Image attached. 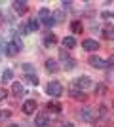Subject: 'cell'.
Masks as SVG:
<instances>
[{"label": "cell", "instance_id": "cell-1", "mask_svg": "<svg viewBox=\"0 0 114 127\" xmlns=\"http://www.w3.org/2000/svg\"><path fill=\"white\" fill-rule=\"evenodd\" d=\"M23 48V44H21V40H13V42H10V44H6V48H4V51H6V55L8 57H15L17 53H19V49Z\"/></svg>", "mask_w": 114, "mask_h": 127}, {"label": "cell", "instance_id": "cell-2", "mask_svg": "<svg viewBox=\"0 0 114 127\" xmlns=\"http://www.w3.org/2000/svg\"><path fill=\"white\" fill-rule=\"evenodd\" d=\"M46 93H48L49 97H61L63 95V85H61L59 82H49V84L46 85Z\"/></svg>", "mask_w": 114, "mask_h": 127}, {"label": "cell", "instance_id": "cell-3", "mask_svg": "<svg viewBox=\"0 0 114 127\" xmlns=\"http://www.w3.org/2000/svg\"><path fill=\"white\" fill-rule=\"evenodd\" d=\"M38 19H40V21H42L46 27H53V25H55L53 15L49 13V10H48V8H42V10L38 11Z\"/></svg>", "mask_w": 114, "mask_h": 127}, {"label": "cell", "instance_id": "cell-4", "mask_svg": "<svg viewBox=\"0 0 114 127\" xmlns=\"http://www.w3.org/2000/svg\"><path fill=\"white\" fill-rule=\"evenodd\" d=\"M89 64L91 66H95V68H101V70H107V68H110V61H105V59H101V57H97V55H91L89 57Z\"/></svg>", "mask_w": 114, "mask_h": 127}, {"label": "cell", "instance_id": "cell-5", "mask_svg": "<svg viewBox=\"0 0 114 127\" xmlns=\"http://www.w3.org/2000/svg\"><path fill=\"white\" fill-rule=\"evenodd\" d=\"M69 93H71V97H72V99H78V101H86V95H84V93L80 91V87L76 85V82H74V84L71 85V89H69Z\"/></svg>", "mask_w": 114, "mask_h": 127}, {"label": "cell", "instance_id": "cell-6", "mask_svg": "<svg viewBox=\"0 0 114 127\" xmlns=\"http://www.w3.org/2000/svg\"><path fill=\"white\" fill-rule=\"evenodd\" d=\"M95 118H97V114H93L91 108H84V110L80 112V120L82 122H95Z\"/></svg>", "mask_w": 114, "mask_h": 127}, {"label": "cell", "instance_id": "cell-7", "mask_svg": "<svg viewBox=\"0 0 114 127\" xmlns=\"http://www.w3.org/2000/svg\"><path fill=\"white\" fill-rule=\"evenodd\" d=\"M36 106H38V102L34 101V99H29V101H25V104H23V114H34Z\"/></svg>", "mask_w": 114, "mask_h": 127}, {"label": "cell", "instance_id": "cell-8", "mask_svg": "<svg viewBox=\"0 0 114 127\" xmlns=\"http://www.w3.org/2000/svg\"><path fill=\"white\" fill-rule=\"evenodd\" d=\"M13 11L17 15H25L29 11V4L27 2H13Z\"/></svg>", "mask_w": 114, "mask_h": 127}, {"label": "cell", "instance_id": "cell-9", "mask_svg": "<svg viewBox=\"0 0 114 127\" xmlns=\"http://www.w3.org/2000/svg\"><path fill=\"white\" fill-rule=\"evenodd\" d=\"M91 78L89 76H80V78L76 80V85L80 87V89H87V87H91Z\"/></svg>", "mask_w": 114, "mask_h": 127}, {"label": "cell", "instance_id": "cell-10", "mask_svg": "<svg viewBox=\"0 0 114 127\" xmlns=\"http://www.w3.org/2000/svg\"><path fill=\"white\" fill-rule=\"evenodd\" d=\"M34 123H36V127H46V125L49 123L48 114H36V118H34Z\"/></svg>", "mask_w": 114, "mask_h": 127}, {"label": "cell", "instance_id": "cell-11", "mask_svg": "<svg viewBox=\"0 0 114 127\" xmlns=\"http://www.w3.org/2000/svg\"><path fill=\"white\" fill-rule=\"evenodd\" d=\"M82 48L86 49V51H97L99 49V42H95V40H84Z\"/></svg>", "mask_w": 114, "mask_h": 127}, {"label": "cell", "instance_id": "cell-12", "mask_svg": "<svg viewBox=\"0 0 114 127\" xmlns=\"http://www.w3.org/2000/svg\"><path fill=\"white\" fill-rule=\"evenodd\" d=\"M44 66H46V70H48L49 74H55V72L59 70V64H57V61H53V59H48Z\"/></svg>", "mask_w": 114, "mask_h": 127}, {"label": "cell", "instance_id": "cell-13", "mask_svg": "<svg viewBox=\"0 0 114 127\" xmlns=\"http://www.w3.org/2000/svg\"><path fill=\"white\" fill-rule=\"evenodd\" d=\"M25 27H27V32H36L40 23H38V19H31V21L25 23Z\"/></svg>", "mask_w": 114, "mask_h": 127}, {"label": "cell", "instance_id": "cell-14", "mask_svg": "<svg viewBox=\"0 0 114 127\" xmlns=\"http://www.w3.org/2000/svg\"><path fill=\"white\" fill-rule=\"evenodd\" d=\"M11 91H13V95H15V97H21L23 93H25V87H23L19 82H15V84H11Z\"/></svg>", "mask_w": 114, "mask_h": 127}, {"label": "cell", "instance_id": "cell-15", "mask_svg": "<svg viewBox=\"0 0 114 127\" xmlns=\"http://www.w3.org/2000/svg\"><path fill=\"white\" fill-rule=\"evenodd\" d=\"M76 46V40L72 36H65L63 38V48H67V49H72Z\"/></svg>", "mask_w": 114, "mask_h": 127}, {"label": "cell", "instance_id": "cell-16", "mask_svg": "<svg viewBox=\"0 0 114 127\" xmlns=\"http://www.w3.org/2000/svg\"><path fill=\"white\" fill-rule=\"evenodd\" d=\"M55 42H57V36H55L53 32H48V34L44 36V44H46V46H53Z\"/></svg>", "mask_w": 114, "mask_h": 127}, {"label": "cell", "instance_id": "cell-17", "mask_svg": "<svg viewBox=\"0 0 114 127\" xmlns=\"http://www.w3.org/2000/svg\"><path fill=\"white\" fill-rule=\"evenodd\" d=\"M71 29H72V32H74V34H80V32L84 31V27H82L80 21H72V23H71Z\"/></svg>", "mask_w": 114, "mask_h": 127}, {"label": "cell", "instance_id": "cell-18", "mask_svg": "<svg viewBox=\"0 0 114 127\" xmlns=\"http://www.w3.org/2000/svg\"><path fill=\"white\" fill-rule=\"evenodd\" d=\"M63 64H65V70H72V68H76V61H74L72 57L65 59V61H63Z\"/></svg>", "mask_w": 114, "mask_h": 127}, {"label": "cell", "instance_id": "cell-19", "mask_svg": "<svg viewBox=\"0 0 114 127\" xmlns=\"http://www.w3.org/2000/svg\"><path fill=\"white\" fill-rule=\"evenodd\" d=\"M25 82H27V84H31V85H34V87L38 85V78H36L34 74H25Z\"/></svg>", "mask_w": 114, "mask_h": 127}, {"label": "cell", "instance_id": "cell-20", "mask_svg": "<svg viewBox=\"0 0 114 127\" xmlns=\"http://www.w3.org/2000/svg\"><path fill=\"white\" fill-rule=\"evenodd\" d=\"M48 112L59 114V112H61V104H59V102H49V104H48Z\"/></svg>", "mask_w": 114, "mask_h": 127}, {"label": "cell", "instance_id": "cell-21", "mask_svg": "<svg viewBox=\"0 0 114 127\" xmlns=\"http://www.w3.org/2000/svg\"><path fill=\"white\" fill-rule=\"evenodd\" d=\"M11 78H13V72H11L10 68L2 72V82H4V84H6V82H11Z\"/></svg>", "mask_w": 114, "mask_h": 127}, {"label": "cell", "instance_id": "cell-22", "mask_svg": "<svg viewBox=\"0 0 114 127\" xmlns=\"http://www.w3.org/2000/svg\"><path fill=\"white\" fill-rule=\"evenodd\" d=\"M51 15H53L55 25H57V23H63V19H65V13H63V11H55V13H51Z\"/></svg>", "mask_w": 114, "mask_h": 127}, {"label": "cell", "instance_id": "cell-23", "mask_svg": "<svg viewBox=\"0 0 114 127\" xmlns=\"http://www.w3.org/2000/svg\"><path fill=\"white\" fill-rule=\"evenodd\" d=\"M103 36L107 38V40H114V29H105Z\"/></svg>", "mask_w": 114, "mask_h": 127}, {"label": "cell", "instance_id": "cell-24", "mask_svg": "<svg viewBox=\"0 0 114 127\" xmlns=\"http://www.w3.org/2000/svg\"><path fill=\"white\" fill-rule=\"evenodd\" d=\"M11 112L10 110H0V122H4V120H10Z\"/></svg>", "mask_w": 114, "mask_h": 127}, {"label": "cell", "instance_id": "cell-25", "mask_svg": "<svg viewBox=\"0 0 114 127\" xmlns=\"http://www.w3.org/2000/svg\"><path fill=\"white\" fill-rule=\"evenodd\" d=\"M101 17H103V19H112V11H103V13H101Z\"/></svg>", "mask_w": 114, "mask_h": 127}, {"label": "cell", "instance_id": "cell-26", "mask_svg": "<svg viewBox=\"0 0 114 127\" xmlns=\"http://www.w3.org/2000/svg\"><path fill=\"white\" fill-rule=\"evenodd\" d=\"M6 97H8V91H6L4 87H0V101H4Z\"/></svg>", "mask_w": 114, "mask_h": 127}, {"label": "cell", "instance_id": "cell-27", "mask_svg": "<svg viewBox=\"0 0 114 127\" xmlns=\"http://www.w3.org/2000/svg\"><path fill=\"white\" fill-rule=\"evenodd\" d=\"M69 57H71V55H69V53L65 51V48H63L61 49V61H65V59H69Z\"/></svg>", "mask_w": 114, "mask_h": 127}, {"label": "cell", "instance_id": "cell-28", "mask_svg": "<svg viewBox=\"0 0 114 127\" xmlns=\"http://www.w3.org/2000/svg\"><path fill=\"white\" fill-rule=\"evenodd\" d=\"M23 68L27 70V74H31V72H33V64H29V63H25V64H23Z\"/></svg>", "mask_w": 114, "mask_h": 127}, {"label": "cell", "instance_id": "cell-29", "mask_svg": "<svg viewBox=\"0 0 114 127\" xmlns=\"http://www.w3.org/2000/svg\"><path fill=\"white\" fill-rule=\"evenodd\" d=\"M63 8H65V10H71V8H72V2H63Z\"/></svg>", "mask_w": 114, "mask_h": 127}, {"label": "cell", "instance_id": "cell-30", "mask_svg": "<svg viewBox=\"0 0 114 127\" xmlns=\"http://www.w3.org/2000/svg\"><path fill=\"white\" fill-rule=\"evenodd\" d=\"M4 23V15H2V11H0V25Z\"/></svg>", "mask_w": 114, "mask_h": 127}, {"label": "cell", "instance_id": "cell-31", "mask_svg": "<svg viewBox=\"0 0 114 127\" xmlns=\"http://www.w3.org/2000/svg\"><path fill=\"white\" fill-rule=\"evenodd\" d=\"M63 127H74V125H72V123H65Z\"/></svg>", "mask_w": 114, "mask_h": 127}, {"label": "cell", "instance_id": "cell-32", "mask_svg": "<svg viewBox=\"0 0 114 127\" xmlns=\"http://www.w3.org/2000/svg\"><path fill=\"white\" fill-rule=\"evenodd\" d=\"M10 127H19V125H15V123H11V125H10Z\"/></svg>", "mask_w": 114, "mask_h": 127}, {"label": "cell", "instance_id": "cell-33", "mask_svg": "<svg viewBox=\"0 0 114 127\" xmlns=\"http://www.w3.org/2000/svg\"><path fill=\"white\" fill-rule=\"evenodd\" d=\"M112 106H114V101H112Z\"/></svg>", "mask_w": 114, "mask_h": 127}]
</instances>
